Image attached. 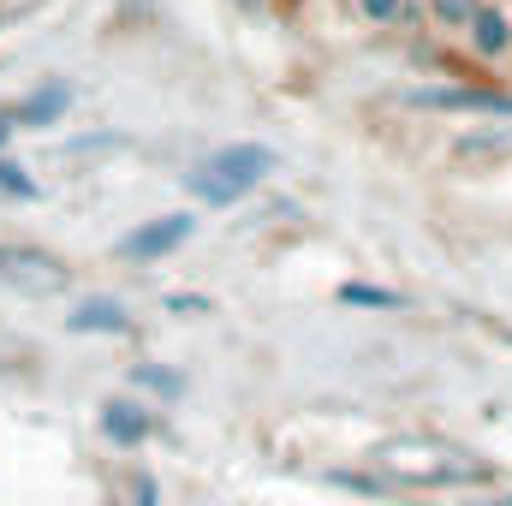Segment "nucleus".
<instances>
[{
	"label": "nucleus",
	"instance_id": "obj_1",
	"mask_svg": "<svg viewBox=\"0 0 512 506\" xmlns=\"http://www.w3.org/2000/svg\"><path fill=\"white\" fill-rule=\"evenodd\" d=\"M274 167V155L268 149H256V143H239V149H221L209 167H203V179H197V191L209 197V203H233V197H245L256 179Z\"/></svg>",
	"mask_w": 512,
	"mask_h": 506
},
{
	"label": "nucleus",
	"instance_id": "obj_2",
	"mask_svg": "<svg viewBox=\"0 0 512 506\" xmlns=\"http://www.w3.org/2000/svg\"><path fill=\"white\" fill-rule=\"evenodd\" d=\"M54 256L42 251H12V245H0V280L6 286H18V292H60L54 280H42V274H30V268H48Z\"/></svg>",
	"mask_w": 512,
	"mask_h": 506
},
{
	"label": "nucleus",
	"instance_id": "obj_3",
	"mask_svg": "<svg viewBox=\"0 0 512 506\" xmlns=\"http://www.w3.org/2000/svg\"><path fill=\"white\" fill-rule=\"evenodd\" d=\"M465 30H471L477 54H489V60H495V54H507V48H512V24L501 18V12H495V6H477Z\"/></svg>",
	"mask_w": 512,
	"mask_h": 506
},
{
	"label": "nucleus",
	"instance_id": "obj_4",
	"mask_svg": "<svg viewBox=\"0 0 512 506\" xmlns=\"http://www.w3.org/2000/svg\"><path fill=\"white\" fill-rule=\"evenodd\" d=\"M185 233H191V221H185V215H173L167 227H143V233H131V239H126V251H131V256H149V251H173V245H179Z\"/></svg>",
	"mask_w": 512,
	"mask_h": 506
},
{
	"label": "nucleus",
	"instance_id": "obj_5",
	"mask_svg": "<svg viewBox=\"0 0 512 506\" xmlns=\"http://www.w3.org/2000/svg\"><path fill=\"white\" fill-rule=\"evenodd\" d=\"M72 328H114V334H126V310L120 304H84L72 316Z\"/></svg>",
	"mask_w": 512,
	"mask_h": 506
},
{
	"label": "nucleus",
	"instance_id": "obj_6",
	"mask_svg": "<svg viewBox=\"0 0 512 506\" xmlns=\"http://www.w3.org/2000/svg\"><path fill=\"white\" fill-rule=\"evenodd\" d=\"M149 423L137 417V405H108V435H120V441H137Z\"/></svg>",
	"mask_w": 512,
	"mask_h": 506
},
{
	"label": "nucleus",
	"instance_id": "obj_7",
	"mask_svg": "<svg viewBox=\"0 0 512 506\" xmlns=\"http://www.w3.org/2000/svg\"><path fill=\"white\" fill-rule=\"evenodd\" d=\"M483 0H435V18L447 24V30H465L471 24V12H477Z\"/></svg>",
	"mask_w": 512,
	"mask_h": 506
},
{
	"label": "nucleus",
	"instance_id": "obj_8",
	"mask_svg": "<svg viewBox=\"0 0 512 506\" xmlns=\"http://www.w3.org/2000/svg\"><path fill=\"white\" fill-rule=\"evenodd\" d=\"M358 12L376 18V24H399L405 18V0H358Z\"/></svg>",
	"mask_w": 512,
	"mask_h": 506
},
{
	"label": "nucleus",
	"instance_id": "obj_9",
	"mask_svg": "<svg viewBox=\"0 0 512 506\" xmlns=\"http://www.w3.org/2000/svg\"><path fill=\"white\" fill-rule=\"evenodd\" d=\"M6 131H12V126H6V120H0V137H6Z\"/></svg>",
	"mask_w": 512,
	"mask_h": 506
}]
</instances>
